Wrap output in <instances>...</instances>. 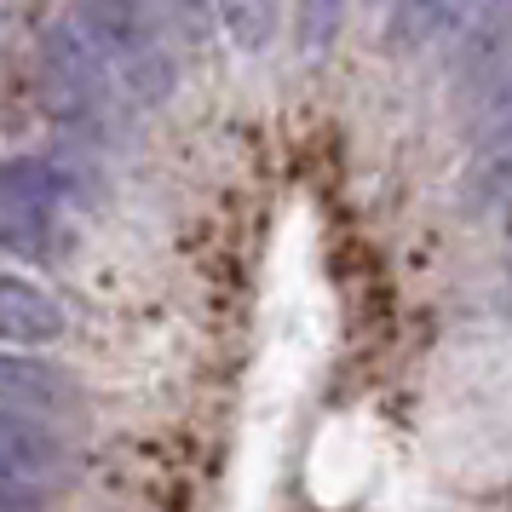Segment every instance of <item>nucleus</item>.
<instances>
[{
  "label": "nucleus",
  "mask_w": 512,
  "mask_h": 512,
  "mask_svg": "<svg viewBox=\"0 0 512 512\" xmlns=\"http://www.w3.org/2000/svg\"><path fill=\"white\" fill-rule=\"evenodd\" d=\"M70 196V179L41 156L0 162V248L12 254H41L52 236V219Z\"/></svg>",
  "instance_id": "20e7f679"
},
{
  "label": "nucleus",
  "mask_w": 512,
  "mask_h": 512,
  "mask_svg": "<svg viewBox=\"0 0 512 512\" xmlns=\"http://www.w3.org/2000/svg\"><path fill=\"white\" fill-rule=\"evenodd\" d=\"M0 512H29V507L18 501V489H6V484H0Z\"/></svg>",
  "instance_id": "f8f14e48"
},
{
  "label": "nucleus",
  "mask_w": 512,
  "mask_h": 512,
  "mask_svg": "<svg viewBox=\"0 0 512 512\" xmlns=\"http://www.w3.org/2000/svg\"><path fill=\"white\" fill-rule=\"evenodd\" d=\"M167 6H173V12H179L185 24H202V18L213 12V0H167Z\"/></svg>",
  "instance_id": "9b49d317"
},
{
  "label": "nucleus",
  "mask_w": 512,
  "mask_h": 512,
  "mask_svg": "<svg viewBox=\"0 0 512 512\" xmlns=\"http://www.w3.org/2000/svg\"><path fill=\"white\" fill-rule=\"evenodd\" d=\"M484 162L472 167V179H466V208L472 213H489V208H512V133L507 139H489Z\"/></svg>",
  "instance_id": "1a4fd4ad"
},
{
  "label": "nucleus",
  "mask_w": 512,
  "mask_h": 512,
  "mask_svg": "<svg viewBox=\"0 0 512 512\" xmlns=\"http://www.w3.org/2000/svg\"><path fill=\"white\" fill-rule=\"evenodd\" d=\"M41 87H47V104L70 121H104L116 110L121 87L110 52L98 47V35L75 12L52 18L47 35H41Z\"/></svg>",
  "instance_id": "f03ea898"
},
{
  "label": "nucleus",
  "mask_w": 512,
  "mask_h": 512,
  "mask_svg": "<svg viewBox=\"0 0 512 512\" xmlns=\"http://www.w3.org/2000/svg\"><path fill=\"white\" fill-rule=\"evenodd\" d=\"M484 6L489 0H397L392 47L397 52H443V47H455V35H461Z\"/></svg>",
  "instance_id": "423d86ee"
},
{
  "label": "nucleus",
  "mask_w": 512,
  "mask_h": 512,
  "mask_svg": "<svg viewBox=\"0 0 512 512\" xmlns=\"http://www.w3.org/2000/svg\"><path fill=\"white\" fill-rule=\"evenodd\" d=\"M75 18L98 35V47L110 52L121 87L133 98H167L173 87V58H167L162 24L150 12V0H81Z\"/></svg>",
  "instance_id": "7ed1b4c3"
},
{
  "label": "nucleus",
  "mask_w": 512,
  "mask_h": 512,
  "mask_svg": "<svg viewBox=\"0 0 512 512\" xmlns=\"http://www.w3.org/2000/svg\"><path fill=\"white\" fill-rule=\"evenodd\" d=\"M64 328H70L64 323V305L52 300L47 288L0 271V340H12V346H47Z\"/></svg>",
  "instance_id": "6e6552de"
},
{
  "label": "nucleus",
  "mask_w": 512,
  "mask_h": 512,
  "mask_svg": "<svg viewBox=\"0 0 512 512\" xmlns=\"http://www.w3.org/2000/svg\"><path fill=\"white\" fill-rule=\"evenodd\" d=\"M58 478H64V449L47 432V420L0 409V484L29 495V489H47Z\"/></svg>",
  "instance_id": "39448f33"
},
{
  "label": "nucleus",
  "mask_w": 512,
  "mask_h": 512,
  "mask_svg": "<svg viewBox=\"0 0 512 512\" xmlns=\"http://www.w3.org/2000/svg\"><path fill=\"white\" fill-rule=\"evenodd\" d=\"M455 98H461L466 139H507L512 133V0H489L455 35Z\"/></svg>",
  "instance_id": "f257e3e1"
},
{
  "label": "nucleus",
  "mask_w": 512,
  "mask_h": 512,
  "mask_svg": "<svg viewBox=\"0 0 512 512\" xmlns=\"http://www.w3.org/2000/svg\"><path fill=\"white\" fill-rule=\"evenodd\" d=\"M0 409L29 415V420H64V415L81 409V397L70 392L64 374L41 369V363H12V357H0Z\"/></svg>",
  "instance_id": "0eeeda50"
},
{
  "label": "nucleus",
  "mask_w": 512,
  "mask_h": 512,
  "mask_svg": "<svg viewBox=\"0 0 512 512\" xmlns=\"http://www.w3.org/2000/svg\"><path fill=\"white\" fill-rule=\"evenodd\" d=\"M225 24H231L236 47H259L271 35V0H219Z\"/></svg>",
  "instance_id": "9d476101"
}]
</instances>
